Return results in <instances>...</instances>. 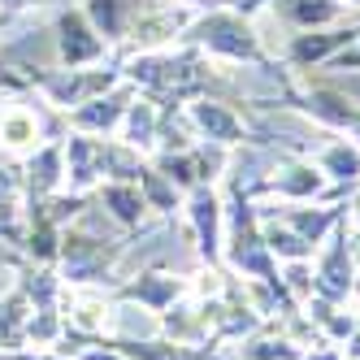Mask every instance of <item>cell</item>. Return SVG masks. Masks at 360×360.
<instances>
[{
	"label": "cell",
	"mask_w": 360,
	"mask_h": 360,
	"mask_svg": "<svg viewBox=\"0 0 360 360\" xmlns=\"http://www.w3.org/2000/svg\"><path fill=\"white\" fill-rule=\"evenodd\" d=\"M31 295L22 291V282L0 295V352H27L31 347Z\"/></svg>",
	"instance_id": "1"
},
{
	"label": "cell",
	"mask_w": 360,
	"mask_h": 360,
	"mask_svg": "<svg viewBox=\"0 0 360 360\" xmlns=\"http://www.w3.org/2000/svg\"><path fill=\"white\" fill-rule=\"evenodd\" d=\"M39 139H44L39 113L31 105H5V109H0V148H9V152H35Z\"/></svg>",
	"instance_id": "2"
},
{
	"label": "cell",
	"mask_w": 360,
	"mask_h": 360,
	"mask_svg": "<svg viewBox=\"0 0 360 360\" xmlns=\"http://www.w3.org/2000/svg\"><path fill=\"white\" fill-rule=\"evenodd\" d=\"M22 174H27V191H31V200H35V195H48V191H57V187H61V174H65V143L35 148Z\"/></svg>",
	"instance_id": "3"
},
{
	"label": "cell",
	"mask_w": 360,
	"mask_h": 360,
	"mask_svg": "<svg viewBox=\"0 0 360 360\" xmlns=\"http://www.w3.org/2000/svg\"><path fill=\"white\" fill-rule=\"evenodd\" d=\"M100 48H105V44L91 35V27L83 22V13H65V18H61V57H65L70 65L100 57Z\"/></svg>",
	"instance_id": "4"
},
{
	"label": "cell",
	"mask_w": 360,
	"mask_h": 360,
	"mask_svg": "<svg viewBox=\"0 0 360 360\" xmlns=\"http://www.w3.org/2000/svg\"><path fill=\"white\" fill-rule=\"evenodd\" d=\"M178 291H183V282L178 278H169V274H148V278H139L126 295H135V300H143L148 308H165Z\"/></svg>",
	"instance_id": "5"
},
{
	"label": "cell",
	"mask_w": 360,
	"mask_h": 360,
	"mask_svg": "<svg viewBox=\"0 0 360 360\" xmlns=\"http://www.w3.org/2000/svg\"><path fill=\"white\" fill-rule=\"evenodd\" d=\"M100 195H105V204H109V209L122 217V221H139V209H143V195L135 191V187H122V183H109L105 191H100Z\"/></svg>",
	"instance_id": "6"
},
{
	"label": "cell",
	"mask_w": 360,
	"mask_h": 360,
	"mask_svg": "<svg viewBox=\"0 0 360 360\" xmlns=\"http://www.w3.org/2000/svg\"><path fill=\"white\" fill-rule=\"evenodd\" d=\"M70 326L83 330V334H96V330L109 326V308L100 304V300H74V308H70Z\"/></svg>",
	"instance_id": "7"
},
{
	"label": "cell",
	"mask_w": 360,
	"mask_h": 360,
	"mask_svg": "<svg viewBox=\"0 0 360 360\" xmlns=\"http://www.w3.org/2000/svg\"><path fill=\"white\" fill-rule=\"evenodd\" d=\"M195 117H200L204 131H209V139H226V143H230V139H239V122L230 117V113H221L217 105H200Z\"/></svg>",
	"instance_id": "8"
},
{
	"label": "cell",
	"mask_w": 360,
	"mask_h": 360,
	"mask_svg": "<svg viewBox=\"0 0 360 360\" xmlns=\"http://www.w3.org/2000/svg\"><path fill=\"white\" fill-rule=\"evenodd\" d=\"M326 169L339 174V178H356V174H360V152L347 148V143H334V148L326 152Z\"/></svg>",
	"instance_id": "9"
},
{
	"label": "cell",
	"mask_w": 360,
	"mask_h": 360,
	"mask_svg": "<svg viewBox=\"0 0 360 360\" xmlns=\"http://www.w3.org/2000/svg\"><path fill=\"white\" fill-rule=\"evenodd\" d=\"M274 187L278 191H291V195H308V191H317V174L313 169H291L287 178H278Z\"/></svg>",
	"instance_id": "10"
},
{
	"label": "cell",
	"mask_w": 360,
	"mask_h": 360,
	"mask_svg": "<svg viewBox=\"0 0 360 360\" xmlns=\"http://www.w3.org/2000/svg\"><path fill=\"white\" fill-rule=\"evenodd\" d=\"M79 360H126L117 352H79Z\"/></svg>",
	"instance_id": "11"
},
{
	"label": "cell",
	"mask_w": 360,
	"mask_h": 360,
	"mask_svg": "<svg viewBox=\"0 0 360 360\" xmlns=\"http://www.w3.org/2000/svg\"><path fill=\"white\" fill-rule=\"evenodd\" d=\"M9 5H27V0H9Z\"/></svg>",
	"instance_id": "12"
}]
</instances>
